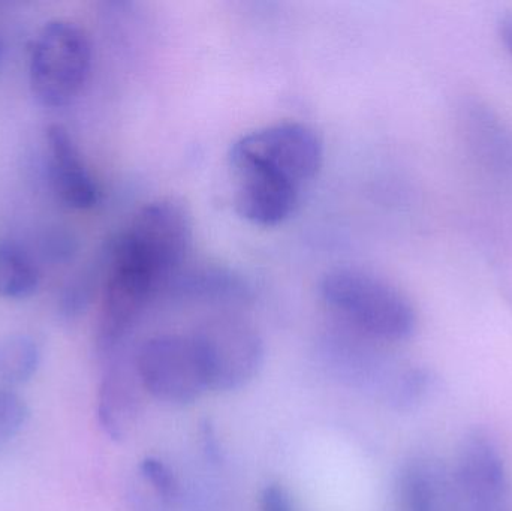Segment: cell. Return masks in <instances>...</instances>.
I'll return each mask as SVG.
<instances>
[{"mask_svg":"<svg viewBox=\"0 0 512 511\" xmlns=\"http://www.w3.org/2000/svg\"><path fill=\"white\" fill-rule=\"evenodd\" d=\"M192 243V219L174 200L138 210L111 248L102 287L96 344L113 359L150 305L182 275Z\"/></svg>","mask_w":512,"mask_h":511,"instance_id":"cell-1","label":"cell"},{"mask_svg":"<svg viewBox=\"0 0 512 511\" xmlns=\"http://www.w3.org/2000/svg\"><path fill=\"white\" fill-rule=\"evenodd\" d=\"M322 159L321 138L303 123H276L243 135L230 152L237 212L261 227L282 224L297 209Z\"/></svg>","mask_w":512,"mask_h":511,"instance_id":"cell-2","label":"cell"},{"mask_svg":"<svg viewBox=\"0 0 512 511\" xmlns=\"http://www.w3.org/2000/svg\"><path fill=\"white\" fill-rule=\"evenodd\" d=\"M325 305L355 332L385 342L411 338L417 327L414 306L384 279L358 269H336L321 282Z\"/></svg>","mask_w":512,"mask_h":511,"instance_id":"cell-3","label":"cell"},{"mask_svg":"<svg viewBox=\"0 0 512 511\" xmlns=\"http://www.w3.org/2000/svg\"><path fill=\"white\" fill-rule=\"evenodd\" d=\"M90 66L92 47L86 32L71 21H50L33 42L30 89L45 107H65L80 95Z\"/></svg>","mask_w":512,"mask_h":511,"instance_id":"cell-4","label":"cell"},{"mask_svg":"<svg viewBox=\"0 0 512 511\" xmlns=\"http://www.w3.org/2000/svg\"><path fill=\"white\" fill-rule=\"evenodd\" d=\"M207 392H234L248 386L264 363V342L243 318H209L191 333Z\"/></svg>","mask_w":512,"mask_h":511,"instance_id":"cell-5","label":"cell"},{"mask_svg":"<svg viewBox=\"0 0 512 511\" xmlns=\"http://www.w3.org/2000/svg\"><path fill=\"white\" fill-rule=\"evenodd\" d=\"M134 363L143 389L165 404L183 407L207 392L191 335L153 336L138 348Z\"/></svg>","mask_w":512,"mask_h":511,"instance_id":"cell-6","label":"cell"},{"mask_svg":"<svg viewBox=\"0 0 512 511\" xmlns=\"http://www.w3.org/2000/svg\"><path fill=\"white\" fill-rule=\"evenodd\" d=\"M457 476L466 511H504L507 495L504 459L487 432L474 431L465 438Z\"/></svg>","mask_w":512,"mask_h":511,"instance_id":"cell-7","label":"cell"},{"mask_svg":"<svg viewBox=\"0 0 512 511\" xmlns=\"http://www.w3.org/2000/svg\"><path fill=\"white\" fill-rule=\"evenodd\" d=\"M50 174L54 191L66 206L77 210L93 209L101 191L93 179L68 129L53 125L47 131Z\"/></svg>","mask_w":512,"mask_h":511,"instance_id":"cell-8","label":"cell"},{"mask_svg":"<svg viewBox=\"0 0 512 511\" xmlns=\"http://www.w3.org/2000/svg\"><path fill=\"white\" fill-rule=\"evenodd\" d=\"M119 356L113 357V363L108 366L98 396L99 423L113 440H123L134 428L143 389L134 359L129 362Z\"/></svg>","mask_w":512,"mask_h":511,"instance_id":"cell-9","label":"cell"},{"mask_svg":"<svg viewBox=\"0 0 512 511\" xmlns=\"http://www.w3.org/2000/svg\"><path fill=\"white\" fill-rule=\"evenodd\" d=\"M465 126L480 158L493 170L512 176V134L504 123L481 105H472L466 110Z\"/></svg>","mask_w":512,"mask_h":511,"instance_id":"cell-10","label":"cell"},{"mask_svg":"<svg viewBox=\"0 0 512 511\" xmlns=\"http://www.w3.org/2000/svg\"><path fill=\"white\" fill-rule=\"evenodd\" d=\"M38 285V269L30 255L18 243L0 240V297L29 299Z\"/></svg>","mask_w":512,"mask_h":511,"instance_id":"cell-11","label":"cell"},{"mask_svg":"<svg viewBox=\"0 0 512 511\" xmlns=\"http://www.w3.org/2000/svg\"><path fill=\"white\" fill-rule=\"evenodd\" d=\"M41 350L35 339L23 333L0 339V386L26 383L38 371Z\"/></svg>","mask_w":512,"mask_h":511,"instance_id":"cell-12","label":"cell"},{"mask_svg":"<svg viewBox=\"0 0 512 511\" xmlns=\"http://www.w3.org/2000/svg\"><path fill=\"white\" fill-rule=\"evenodd\" d=\"M402 511H439L438 482L432 468L423 462H414L402 474L400 480Z\"/></svg>","mask_w":512,"mask_h":511,"instance_id":"cell-13","label":"cell"},{"mask_svg":"<svg viewBox=\"0 0 512 511\" xmlns=\"http://www.w3.org/2000/svg\"><path fill=\"white\" fill-rule=\"evenodd\" d=\"M27 417L29 410L21 396L9 387L0 386V450L23 431Z\"/></svg>","mask_w":512,"mask_h":511,"instance_id":"cell-14","label":"cell"},{"mask_svg":"<svg viewBox=\"0 0 512 511\" xmlns=\"http://www.w3.org/2000/svg\"><path fill=\"white\" fill-rule=\"evenodd\" d=\"M140 471L144 483L152 488L153 494H156L162 503H167L176 497V479L167 465L162 464L158 459L147 458L141 464Z\"/></svg>","mask_w":512,"mask_h":511,"instance_id":"cell-15","label":"cell"},{"mask_svg":"<svg viewBox=\"0 0 512 511\" xmlns=\"http://www.w3.org/2000/svg\"><path fill=\"white\" fill-rule=\"evenodd\" d=\"M259 506L261 511H295L288 491L277 483L265 486Z\"/></svg>","mask_w":512,"mask_h":511,"instance_id":"cell-16","label":"cell"},{"mask_svg":"<svg viewBox=\"0 0 512 511\" xmlns=\"http://www.w3.org/2000/svg\"><path fill=\"white\" fill-rule=\"evenodd\" d=\"M499 33H501L502 42L505 47L512 53V17L504 18L499 26Z\"/></svg>","mask_w":512,"mask_h":511,"instance_id":"cell-17","label":"cell"}]
</instances>
